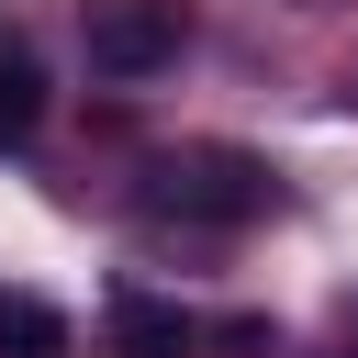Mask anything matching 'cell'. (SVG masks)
I'll list each match as a JSON object with an SVG mask.
<instances>
[{
    "instance_id": "5",
    "label": "cell",
    "mask_w": 358,
    "mask_h": 358,
    "mask_svg": "<svg viewBox=\"0 0 358 358\" xmlns=\"http://www.w3.org/2000/svg\"><path fill=\"white\" fill-rule=\"evenodd\" d=\"M0 358H67V313L45 291H0Z\"/></svg>"
},
{
    "instance_id": "2",
    "label": "cell",
    "mask_w": 358,
    "mask_h": 358,
    "mask_svg": "<svg viewBox=\"0 0 358 358\" xmlns=\"http://www.w3.org/2000/svg\"><path fill=\"white\" fill-rule=\"evenodd\" d=\"M78 45H90V67L101 78H157V67H179V45H190V0H90L78 11Z\"/></svg>"
},
{
    "instance_id": "3",
    "label": "cell",
    "mask_w": 358,
    "mask_h": 358,
    "mask_svg": "<svg viewBox=\"0 0 358 358\" xmlns=\"http://www.w3.org/2000/svg\"><path fill=\"white\" fill-rule=\"evenodd\" d=\"M101 336H112V358H190V347H201V324H190L179 302H157V291H112Z\"/></svg>"
},
{
    "instance_id": "6",
    "label": "cell",
    "mask_w": 358,
    "mask_h": 358,
    "mask_svg": "<svg viewBox=\"0 0 358 358\" xmlns=\"http://www.w3.org/2000/svg\"><path fill=\"white\" fill-rule=\"evenodd\" d=\"M201 347H235V358H268V347H280V336H268V324H257V313H235V324H201Z\"/></svg>"
},
{
    "instance_id": "4",
    "label": "cell",
    "mask_w": 358,
    "mask_h": 358,
    "mask_svg": "<svg viewBox=\"0 0 358 358\" xmlns=\"http://www.w3.org/2000/svg\"><path fill=\"white\" fill-rule=\"evenodd\" d=\"M34 134H45V67H34V45L0 34V157L34 145Z\"/></svg>"
},
{
    "instance_id": "1",
    "label": "cell",
    "mask_w": 358,
    "mask_h": 358,
    "mask_svg": "<svg viewBox=\"0 0 358 358\" xmlns=\"http://www.w3.org/2000/svg\"><path fill=\"white\" fill-rule=\"evenodd\" d=\"M145 213H157V224H213V235H235V224L280 213V168H268L257 145H168V157L145 168Z\"/></svg>"
}]
</instances>
